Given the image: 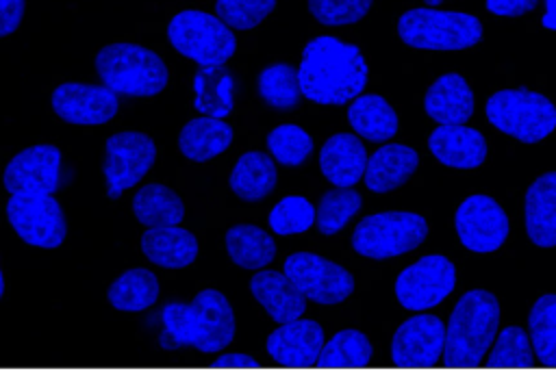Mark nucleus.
I'll use <instances>...</instances> for the list:
<instances>
[{"mask_svg": "<svg viewBox=\"0 0 556 371\" xmlns=\"http://www.w3.org/2000/svg\"><path fill=\"white\" fill-rule=\"evenodd\" d=\"M298 76L304 98L317 104H345L365 89L367 63L356 46L321 35L304 46Z\"/></svg>", "mask_w": 556, "mask_h": 371, "instance_id": "f257e3e1", "label": "nucleus"}, {"mask_svg": "<svg viewBox=\"0 0 556 371\" xmlns=\"http://www.w3.org/2000/svg\"><path fill=\"white\" fill-rule=\"evenodd\" d=\"M165 332L161 345L176 349L193 345L200 351H219L235 338V312L230 302L215 289L200 291L191 304L172 302L163 308Z\"/></svg>", "mask_w": 556, "mask_h": 371, "instance_id": "f03ea898", "label": "nucleus"}, {"mask_svg": "<svg viewBox=\"0 0 556 371\" xmlns=\"http://www.w3.org/2000/svg\"><path fill=\"white\" fill-rule=\"evenodd\" d=\"M500 328V302L484 289L467 291L454 306L445 332L443 362L450 369H473L482 362Z\"/></svg>", "mask_w": 556, "mask_h": 371, "instance_id": "7ed1b4c3", "label": "nucleus"}, {"mask_svg": "<svg viewBox=\"0 0 556 371\" xmlns=\"http://www.w3.org/2000/svg\"><path fill=\"white\" fill-rule=\"evenodd\" d=\"M96 69L109 89L132 98L156 95L167 85L163 59L137 43L104 46L96 56Z\"/></svg>", "mask_w": 556, "mask_h": 371, "instance_id": "20e7f679", "label": "nucleus"}, {"mask_svg": "<svg viewBox=\"0 0 556 371\" xmlns=\"http://www.w3.org/2000/svg\"><path fill=\"white\" fill-rule=\"evenodd\" d=\"M397 35L419 50H465L480 43L482 24L469 13L410 9L397 20Z\"/></svg>", "mask_w": 556, "mask_h": 371, "instance_id": "39448f33", "label": "nucleus"}, {"mask_svg": "<svg viewBox=\"0 0 556 371\" xmlns=\"http://www.w3.org/2000/svg\"><path fill=\"white\" fill-rule=\"evenodd\" d=\"M489 124L521 143H539L556 128V106L530 89L495 91L484 106Z\"/></svg>", "mask_w": 556, "mask_h": 371, "instance_id": "423d86ee", "label": "nucleus"}, {"mask_svg": "<svg viewBox=\"0 0 556 371\" xmlns=\"http://www.w3.org/2000/svg\"><path fill=\"white\" fill-rule=\"evenodd\" d=\"M426 236L428 221L421 215L387 210L358 221L352 232V247L365 258L384 260L419 247Z\"/></svg>", "mask_w": 556, "mask_h": 371, "instance_id": "0eeeda50", "label": "nucleus"}, {"mask_svg": "<svg viewBox=\"0 0 556 371\" xmlns=\"http://www.w3.org/2000/svg\"><path fill=\"white\" fill-rule=\"evenodd\" d=\"M169 43L202 67L224 65L237 50V39L226 22L204 11L187 9L172 17L167 26Z\"/></svg>", "mask_w": 556, "mask_h": 371, "instance_id": "6e6552de", "label": "nucleus"}, {"mask_svg": "<svg viewBox=\"0 0 556 371\" xmlns=\"http://www.w3.org/2000/svg\"><path fill=\"white\" fill-rule=\"evenodd\" d=\"M7 217L28 245L54 250L65 241L67 221L52 193H13L7 202Z\"/></svg>", "mask_w": 556, "mask_h": 371, "instance_id": "1a4fd4ad", "label": "nucleus"}, {"mask_svg": "<svg viewBox=\"0 0 556 371\" xmlns=\"http://www.w3.org/2000/svg\"><path fill=\"white\" fill-rule=\"evenodd\" d=\"M156 145L143 132H115L104 143V178L106 195L117 200L126 189L135 187L154 165Z\"/></svg>", "mask_w": 556, "mask_h": 371, "instance_id": "9d476101", "label": "nucleus"}, {"mask_svg": "<svg viewBox=\"0 0 556 371\" xmlns=\"http://www.w3.org/2000/svg\"><path fill=\"white\" fill-rule=\"evenodd\" d=\"M456 284V269L441 254L408 265L395 280V297L406 310H428L441 304Z\"/></svg>", "mask_w": 556, "mask_h": 371, "instance_id": "9b49d317", "label": "nucleus"}, {"mask_svg": "<svg viewBox=\"0 0 556 371\" xmlns=\"http://www.w3.org/2000/svg\"><path fill=\"white\" fill-rule=\"evenodd\" d=\"M285 273L295 282V286L317 304H341L354 291L352 273L311 252H295L285 260Z\"/></svg>", "mask_w": 556, "mask_h": 371, "instance_id": "f8f14e48", "label": "nucleus"}, {"mask_svg": "<svg viewBox=\"0 0 556 371\" xmlns=\"http://www.w3.org/2000/svg\"><path fill=\"white\" fill-rule=\"evenodd\" d=\"M454 226L460 243L478 254L500 250L510 230L504 208L482 193L469 195L460 202L454 215Z\"/></svg>", "mask_w": 556, "mask_h": 371, "instance_id": "ddd939ff", "label": "nucleus"}, {"mask_svg": "<svg viewBox=\"0 0 556 371\" xmlns=\"http://www.w3.org/2000/svg\"><path fill=\"white\" fill-rule=\"evenodd\" d=\"M447 328L437 315H415L393 334L391 358L395 367L426 369L434 367L445 349Z\"/></svg>", "mask_w": 556, "mask_h": 371, "instance_id": "4468645a", "label": "nucleus"}, {"mask_svg": "<svg viewBox=\"0 0 556 371\" xmlns=\"http://www.w3.org/2000/svg\"><path fill=\"white\" fill-rule=\"evenodd\" d=\"M54 113L76 126H98L115 117L119 108L117 93L106 85L63 82L52 93Z\"/></svg>", "mask_w": 556, "mask_h": 371, "instance_id": "2eb2a0df", "label": "nucleus"}, {"mask_svg": "<svg viewBox=\"0 0 556 371\" xmlns=\"http://www.w3.org/2000/svg\"><path fill=\"white\" fill-rule=\"evenodd\" d=\"M61 152L56 145L39 143L17 152L4 169L9 193H54L59 187Z\"/></svg>", "mask_w": 556, "mask_h": 371, "instance_id": "dca6fc26", "label": "nucleus"}, {"mask_svg": "<svg viewBox=\"0 0 556 371\" xmlns=\"http://www.w3.org/2000/svg\"><path fill=\"white\" fill-rule=\"evenodd\" d=\"M267 354L274 362L293 369H306L317 364L324 349V330L313 319H295L280 323L267 336Z\"/></svg>", "mask_w": 556, "mask_h": 371, "instance_id": "f3484780", "label": "nucleus"}, {"mask_svg": "<svg viewBox=\"0 0 556 371\" xmlns=\"http://www.w3.org/2000/svg\"><path fill=\"white\" fill-rule=\"evenodd\" d=\"M434 158L447 167L473 169L486 158V141L480 130L465 124H441L428 137Z\"/></svg>", "mask_w": 556, "mask_h": 371, "instance_id": "a211bd4d", "label": "nucleus"}, {"mask_svg": "<svg viewBox=\"0 0 556 371\" xmlns=\"http://www.w3.org/2000/svg\"><path fill=\"white\" fill-rule=\"evenodd\" d=\"M250 291L276 323L295 321L306 310V295L285 271L263 269L254 273L250 278Z\"/></svg>", "mask_w": 556, "mask_h": 371, "instance_id": "6ab92c4d", "label": "nucleus"}, {"mask_svg": "<svg viewBox=\"0 0 556 371\" xmlns=\"http://www.w3.org/2000/svg\"><path fill=\"white\" fill-rule=\"evenodd\" d=\"M367 152L356 135L337 132L319 152V169L334 187H354L367 169Z\"/></svg>", "mask_w": 556, "mask_h": 371, "instance_id": "aec40b11", "label": "nucleus"}, {"mask_svg": "<svg viewBox=\"0 0 556 371\" xmlns=\"http://www.w3.org/2000/svg\"><path fill=\"white\" fill-rule=\"evenodd\" d=\"M526 232L536 247H556V171L539 176L526 191Z\"/></svg>", "mask_w": 556, "mask_h": 371, "instance_id": "412c9836", "label": "nucleus"}, {"mask_svg": "<svg viewBox=\"0 0 556 371\" xmlns=\"http://www.w3.org/2000/svg\"><path fill=\"white\" fill-rule=\"evenodd\" d=\"M424 108L437 124H465L473 115V93L460 74H443L428 87Z\"/></svg>", "mask_w": 556, "mask_h": 371, "instance_id": "4be33fe9", "label": "nucleus"}, {"mask_svg": "<svg viewBox=\"0 0 556 371\" xmlns=\"http://www.w3.org/2000/svg\"><path fill=\"white\" fill-rule=\"evenodd\" d=\"M419 154L402 143H387L371 154L365 169V187L374 193H389L402 187L417 169Z\"/></svg>", "mask_w": 556, "mask_h": 371, "instance_id": "5701e85b", "label": "nucleus"}, {"mask_svg": "<svg viewBox=\"0 0 556 371\" xmlns=\"http://www.w3.org/2000/svg\"><path fill=\"white\" fill-rule=\"evenodd\" d=\"M143 254L165 269H182L191 265L198 256V239L176 226L150 228L141 234Z\"/></svg>", "mask_w": 556, "mask_h": 371, "instance_id": "b1692460", "label": "nucleus"}, {"mask_svg": "<svg viewBox=\"0 0 556 371\" xmlns=\"http://www.w3.org/2000/svg\"><path fill=\"white\" fill-rule=\"evenodd\" d=\"M232 143V128L217 117H195L187 121L178 135L180 152L195 161L204 163L222 154Z\"/></svg>", "mask_w": 556, "mask_h": 371, "instance_id": "393cba45", "label": "nucleus"}, {"mask_svg": "<svg viewBox=\"0 0 556 371\" xmlns=\"http://www.w3.org/2000/svg\"><path fill=\"white\" fill-rule=\"evenodd\" d=\"M276 165L265 152H245L239 156L230 171V189L245 202H258L267 197L276 187Z\"/></svg>", "mask_w": 556, "mask_h": 371, "instance_id": "a878e982", "label": "nucleus"}, {"mask_svg": "<svg viewBox=\"0 0 556 371\" xmlns=\"http://www.w3.org/2000/svg\"><path fill=\"white\" fill-rule=\"evenodd\" d=\"M132 213L148 228L178 226L185 217V204L174 189L152 182L135 193Z\"/></svg>", "mask_w": 556, "mask_h": 371, "instance_id": "bb28decb", "label": "nucleus"}, {"mask_svg": "<svg viewBox=\"0 0 556 371\" xmlns=\"http://www.w3.org/2000/svg\"><path fill=\"white\" fill-rule=\"evenodd\" d=\"M348 119L361 137L376 143L391 139L400 124L391 104L376 93L358 95L348 108Z\"/></svg>", "mask_w": 556, "mask_h": 371, "instance_id": "cd10ccee", "label": "nucleus"}, {"mask_svg": "<svg viewBox=\"0 0 556 371\" xmlns=\"http://www.w3.org/2000/svg\"><path fill=\"white\" fill-rule=\"evenodd\" d=\"M235 78L224 65L202 67L193 76V106L208 117H226L232 111Z\"/></svg>", "mask_w": 556, "mask_h": 371, "instance_id": "c85d7f7f", "label": "nucleus"}, {"mask_svg": "<svg viewBox=\"0 0 556 371\" xmlns=\"http://www.w3.org/2000/svg\"><path fill=\"white\" fill-rule=\"evenodd\" d=\"M226 252L235 265L261 269L276 256V243L265 230L252 223H237L226 232Z\"/></svg>", "mask_w": 556, "mask_h": 371, "instance_id": "c756f323", "label": "nucleus"}, {"mask_svg": "<svg viewBox=\"0 0 556 371\" xmlns=\"http://www.w3.org/2000/svg\"><path fill=\"white\" fill-rule=\"evenodd\" d=\"M113 308L126 312H139L150 308L159 297V280L148 269H128L106 291Z\"/></svg>", "mask_w": 556, "mask_h": 371, "instance_id": "7c9ffc66", "label": "nucleus"}, {"mask_svg": "<svg viewBox=\"0 0 556 371\" xmlns=\"http://www.w3.org/2000/svg\"><path fill=\"white\" fill-rule=\"evenodd\" d=\"M371 343L358 330H341L328 343L317 358L321 369H356L365 367L371 360Z\"/></svg>", "mask_w": 556, "mask_h": 371, "instance_id": "2f4dec72", "label": "nucleus"}, {"mask_svg": "<svg viewBox=\"0 0 556 371\" xmlns=\"http://www.w3.org/2000/svg\"><path fill=\"white\" fill-rule=\"evenodd\" d=\"M530 341L543 367H556V295H541L528 315Z\"/></svg>", "mask_w": 556, "mask_h": 371, "instance_id": "473e14b6", "label": "nucleus"}, {"mask_svg": "<svg viewBox=\"0 0 556 371\" xmlns=\"http://www.w3.org/2000/svg\"><path fill=\"white\" fill-rule=\"evenodd\" d=\"M258 93L269 106L278 111L295 108L302 95L300 76L295 67H291L289 63L267 65L258 76Z\"/></svg>", "mask_w": 556, "mask_h": 371, "instance_id": "72a5a7b5", "label": "nucleus"}, {"mask_svg": "<svg viewBox=\"0 0 556 371\" xmlns=\"http://www.w3.org/2000/svg\"><path fill=\"white\" fill-rule=\"evenodd\" d=\"M363 197L352 187H334L328 189L317 204V230L326 236L337 234L358 210Z\"/></svg>", "mask_w": 556, "mask_h": 371, "instance_id": "f704fd0d", "label": "nucleus"}, {"mask_svg": "<svg viewBox=\"0 0 556 371\" xmlns=\"http://www.w3.org/2000/svg\"><path fill=\"white\" fill-rule=\"evenodd\" d=\"M532 341L519 325L504 328L486 358L489 369H530L534 364Z\"/></svg>", "mask_w": 556, "mask_h": 371, "instance_id": "c9c22d12", "label": "nucleus"}, {"mask_svg": "<svg viewBox=\"0 0 556 371\" xmlns=\"http://www.w3.org/2000/svg\"><path fill=\"white\" fill-rule=\"evenodd\" d=\"M267 148L274 161H278L280 165L298 167L311 154L313 139L304 128L295 124H282L267 135Z\"/></svg>", "mask_w": 556, "mask_h": 371, "instance_id": "e433bc0d", "label": "nucleus"}, {"mask_svg": "<svg viewBox=\"0 0 556 371\" xmlns=\"http://www.w3.org/2000/svg\"><path fill=\"white\" fill-rule=\"evenodd\" d=\"M317 219V208L302 195L282 197L269 213L267 221L276 234H300L306 232Z\"/></svg>", "mask_w": 556, "mask_h": 371, "instance_id": "4c0bfd02", "label": "nucleus"}, {"mask_svg": "<svg viewBox=\"0 0 556 371\" xmlns=\"http://www.w3.org/2000/svg\"><path fill=\"white\" fill-rule=\"evenodd\" d=\"M276 7V0H217L215 13L222 22L237 30L258 26Z\"/></svg>", "mask_w": 556, "mask_h": 371, "instance_id": "58836bf2", "label": "nucleus"}, {"mask_svg": "<svg viewBox=\"0 0 556 371\" xmlns=\"http://www.w3.org/2000/svg\"><path fill=\"white\" fill-rule=\"evenodd\" d=\"M374 0H308L311 15L326 26L354 24L367 15Z\"/></svg>", "mask_w": 556, "mask_h": 371, "instance_id": "ea45409f", "label": "nucleus"}, {"mask_svg": "<svg viewBox=\"0 0 556 371\" xmlns=\"http://www.w3.org/2000/svg\"><path fill=\"white\" fill-rule=\"evenodd\" d=\"M486 11L500 17H519L536 9L539 0H486Z\"/></svg>", "mask_w": 556, "mask_h": 371, "instance_id": "a19ab883", "label": "nucleus"}, {"mask_svg": "<svg viewBox=\"0 0 556 371\" xmlns=\"http://www.w3.org/2000/svg\"><path fill=\"white\" fill-rule=\"evenodd\" d=\"M26 0H0V35H11L24 15Z\"/></svg>", "mask_w": 556, "mask_h": 371, "instance_id": "79ce46f5", "label": "nucleus"}, {"mask_svg": "<svg viewBox=\"0 0 556 371\" xmlns=\"http://www.w3.org/2000/svg\"><path fill=\"white\" fill-rule=\"evenodd\" d=\"M215 369H256L258 362L248 354H224L211 362Z\"/></svg>", "mask_w": 556, "mask_h": 371, "instance_id": "37998d69", "label": "nucleus"}, {"mask_svg": "<svg viewBox=\"0 0 556 371\" xmlns=\"http://www.w3.org/2000/svg\"><path fill=\"white\" fill-rule=\"evenodd\" d=\"M543 4H545V13L541 17V24L547 30H556V0H543Z\"/></svg>", "mask_w": 556, "mask_h": 371, "instance_id": "c03bdc74", "label": "nucleus"}, {"mask_svg": "<svg viewBox=\"0 0 556 371\" xmlns=\"http://www.w3.org/2000/svg\"><path fill=\"white\" fill-rule=\"evenodd\" d=\"M424 2H426V4H430V7H437V4H441L443 0H424Z\"/></svg>", "mask_w": 556, "mask_h": 371, "instance_id": "a18cd8bd", "label": "nucleus"}]
</instances>
